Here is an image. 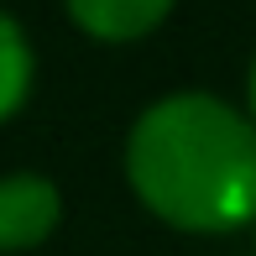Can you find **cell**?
<instances>
[{
  "label": "cell",
  "instance_id": "cell-5",
  "mask_svg": "<svg viewBox=\"0 0 256 256\" xmlns=\"http://www.w3.org/2000/svg\"><path fill=\"white\" fill-rule=\"evenodd\" d=\"M246 94H251V126H256V58H251V78H246Z\"/></svg>",
  "mask_w": 256,
  "mask_h": 256
},
{
  "label": "cell",
  "instance_id": "cell-3",
  "mask_svg": "<svg viewBox=\"0 0 256 256\" xmlns=\"http://www.w3.org/2000/svg\"><path fill=\"white\" fill-rule=\"evenodd\" d=\"M63 6H68V16H74V26H84L89 37L136 42V37H146L157 21H168L172 0H63Z\"/></svg>",
  "mask_w": 256,
  "mask_h": 256
},
{
  "label": "cell",
  "instance_id": "cell-4",
  "mask_svg": "<svg viewBox=\"0 0 256 256\" xmlns=\"http://www.w3.org/2000/svg\"><path fill=\"white\" fill-rule=\"evenodd\" d=\"M26 89H32V48L21 37V26L0 10V120H10L21 110Z\"/></svg>",
  "mask_w": 256,
  "mask_h": 256
},
{
  "label": "cell",
  "instance_id": "cell-2",
  "mask_svg": "<svg viewBox=\"0 0 256 256\" xmlns=\"http://www.w3.org/2000/svg\"><path fill=\"white\" fill-rule=\"evenodd\" d=\"M63 199L48 178L37 172H16L0 178V251H32L58 230Z\"/></svg>",
  "mask_w": 256,
  "mask_h": 256
},
{
  "label": "cell",
  "instance_id": "cell-1",
  "mask_svg": "<svg viewBox=\"0 0 256 256\" xmlns=\"http://www.w3.org/2000/svg\"><path fill=\"white\" fill-rule=\"evenodd\" d=\"M126 178L172 230H240L256 220V126L214 94H168L131 126Z\"/></svg>",
  "mask_w": 256,
  "mask_h": 256
}]
</instances>
